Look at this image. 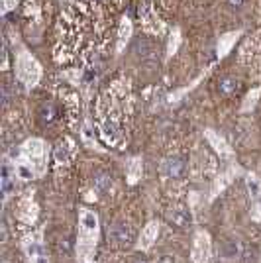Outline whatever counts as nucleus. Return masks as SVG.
I'll return each mask as SVG.
<instances>
[{"instance_id":"obj_1","label":"nucleus","mask_w":261,"mask_h":263,"mask_svg":"<svg viewBox=\"0 0 261 263\" xmlns=\"http://www.w3.org/2000/svg\"><path fill=\"white\" fill-rule=\"evenodd\" d=\"M16 177L20 181H33L47 173L49 165V145L41 137L26 139L12 155Z\"/></svg>"},{"instance_id":"obj_2","label":"nucleus","mask_w":261,"mask_h":263,"mask_svg":"<svg viewBox=\"0 0 261 263\" xmlns=\"http://www.w3.org/2000/svg\"><path fill=\"white\" fill-rule=\"evenodd\" d=\"M98 236H100V220L97 212L89 208L79 210V240H77V262L95 263Z\"/></svg>"},{"instance_id":"obj_3","label":"nucleus","mask_w":261,"mask_h":263,"mask_svg":"<svg viewBox=\"0 0 261 263\" xmlns=\"http://www.w3.org/2000/svg\"><path fill=\"white\" fill-rule=\"evenodd\" d=\"M14 73L16 79L26 87V89H33L39 85L41 77H43V69L41 63L33 57L32 53L26 47H20L16 53V61H14Z\"/></svg>"},{"instance_id":"obj_4","label":"nucleus","mask_w":261,"mask_h":263,"mask_svg":"<svg viewBox=\"0 0 261 263\" xmlns=\"http://www.w3.org/2000/svg\"><path fill=\"white\" fill-rule=\"evenodd\" d=\"M193 263H210L212 260V238L206 230H196L191 248Z\"/></svg>"},{"instance_id":"obj_5","label":"nucleus","mask_w":261,"mask_h":263,"mask_svg":"<svg viewBox=\"0 0 261 263\" xmlns=\"http://www.w3.org/2000/svg\"><path fill=\"white\" fill-rule=\"evenodd\" d=\"M37 216H39L37 202H35L32 193H26L18 202V220L24 222L26 226H32L37 222Z\"/></svg>"},{"instance_id":"obj_6","label":"nucleus","mask_w":261,"mask_h":263,"mask_svg":"<svg viewBox=\"0 0 261 263\" xmlns=\"http://www.w3.org/2000/svg\"><path fill=\"white\" fill-rule=\"evenodd\" d=\"M108 240L116 246H130L135 240V232L130 222H114L108 228Z\"/></svg>"},{"instance_id":"obj_7","label":"nucleus","mask_w":261,"mask_h":263,"mask_svg":"<svg viewBox=\"0 0 261 263\" xmlns=\"http://www.w3.org/2000/svg\"><path fill=\"white\" fill-rule=\"evenodd\" d=\"M242 173V169H240V165L232 163L228 169H224L216 179H214V183H212V191H210V200H214V198L218 197L228 185H232V181L236 179V175H240Z\"/></svg>"},{"instance_id":"obj_8","label":"nucleus","mask_w":261,"mask_h":263,"mask_svg":"<svg viewBox=\"0 0 261 263\" xmlns=\"http://www.w3.org/2000/svg\"><path fill=\"white\" fill-rule=\"evenodd\" d=\"M157 236H159V222H155V220L147 222V224L141 228V234H139L137 244H135V250H139V252L151 250V246L155 244Z\"/></svg>"},{"instance_id":"obj_9","label":"nucleus","mask_w":261,"mask_h":263,"mask_svg":"<svg viewBox=\"0 0 261 263\" xmlns=\"http://www.w3.org/2000/svg\"><path fill=\"white\" fill-rule=\"evenodd\" d=\"M204 137H206L208 145H210L220 157H232V155H234V147H230V143L218 133V132L206 128V130H204Z\"/></svg>"},{"instance_id":"obj_10","label":"nucleus","mask_w":261,"mask_h":263,"mask_svg":"<svg viewBox=\"0 0 261 263\" xmlns=\"http://www.w3.org/2000/svg\"><path fill=\"white\" fill-rule=\"evenodd\" d=\"M131 35H133V24L128 16H124L120 20V26H118V37H116V55H122L124 49L128 47Z\"/></svg>"},{"instance_id":"obj_11","label":"nucleus","mask_w":261,"mask_h":263,"mask_svg":"<svg viewBox=\"0 0 261 263\" xmlns=\"http://www.w3.org/2000/svg\"><path fill=\"white\" fill-rule=\"evenodd\" d=\"M75 153H77L75 141H73L71 137H63V139H59V143H57V147H55V161L61 165L71 163L73 157H75Z\"/></svg>"},{"instance_id":"obj_12","label":"nucleus","mask_w":261,"mask_h":263,"mask_svg":"<svg viewBox=\"0 0 261 263\" xmlns=\"http://www.w3.org/2000/svg\"><path fill=\"white\" fill-rule=\"evenodd\" d=\"M246 254V246L242 240L238 238H230L222 244V258L226 262H236V260H242Z\"/></svg>"},{"instance_id":"obj_13","label":"nucleus","mask_w":261,"mask_h":263,"mask_svg":"<svg viewBox=\"0 0 261 263\" xmlns=\"http://www.w3.org/2000/svg\"><path fill=\"white\" fill-rule=\"evenodd\" d=\"M187 165L179 157H169L161 163V177L165 179H181L185 175Z\"/></svg>"},{"instance_id":"obj_14","label":"nucleus","mask_w":261,"mask_h":263,"mask_svg":"<svg viewBox=\"0 0 261 263\" xmlns=\"http://www.w3.org/2000/svg\"><path fill=\"white\" fill-rule=\"evenodd\" d=\"M167 220H169L173 226H177V228L185 230V228H189V226H191L193 216H191V210H189V208H185V206H175V208H171V210H169Z\"/></svg>"},{"instance_id":"obj_15","label":"nucleus","mask_w":261,"mask_h":263,"mask_svg":"<svg viewBox=\"0 0 261 263\" xmlns=\"http://www.w3.org/2000/svg\"><path fill=\"white\" fill-rule=\"evenodd\" d=\"M139 16H141V26H143V30L147 33H153V35H161L165 32V24L159 20V16L155 14V10H147V12H139Z\"/></svg>"},{"instance_id":"obj_16","label":"nucleus","mask_w":261,"mask_h":263,"mask_svg":"<svg viewBox=\"0 0 261 263\" xmlns=\"http://www.w3.org/2000/svg\"><path fill=\"white\" fill-rule=\"evenodd\" d=\"M242 33H244L242 30H236V32L224 33V35L218 39V43H216V55H218V59H224L230 51L234 49V45L238 43V39L242 37Z\"/></svg>"},{"instance_id":"obj_17","label":"nucleus","mask_w":261,"mask_h":263,"mask_svg":"<svg viewBox=\"0 0 261 263\" xmlns=\"http://www.w3.org/2000/svg\"><path fill=\"white\" fill-rule=\"evenodd\" d=\"M141 175H143V161H141L139 155H133V157L128 159V163H126V179H128V185L139 183Z\"/></svg>"},{"instance_id":"obj_18","label":"nucleus","mask_w":261,"mask_h":263,"mask_svg":"<svg viewBox=\"0 0 261 263\" xmlns=\"http://www.w3.org/2000/svg\"><path fill=\"white\" fill-rule=\"evenodd\" d=\"M260 99H261V89H260V87L252 89V91H250V93L244 97V100H242V108H240V112H242V114H246V112H252V110L258 106Z\"/></svg>"},{"instance_id":"obj_19","label":"nucleus","mask_w":261,"mask_h":263,"mask_svg":"<svg viewBox=\"0 0 261 263\" xmlns=\"http://www.w3.org/2000/svg\"><path fill=\"white\" fill-rule=\"evenodd\" d=\"M181 41H183V37H181V30H179V28H173V32L169 33V39H167V59H171V57L179 51Z\"/></svg>"},{"instance_id":"obj_20","label":"nucleus","mask_w":261,"mask_h":263,"mask_svg":"<svg viewBox=\"0 0 261 263\" xmlns=\"http://www.w3.org/2000/svg\"><path fill=\"white\" fill-rule=\"evenodd\" d=\"M246 189H248L250 197L254 198V200L261 198V181L258 179V177H256V175H250V173H246Z\"/></svg>"},{"instance_id":"obj_21","label":"nucleus","mask_w":261,"mask_h":263,"mask_svg":"<svg viewBox=\"0 0 261 263\" xmlns=\"http://www.w3.org/2000/svg\"><path fill=\"white\" fill-rule=\"evenodd\" d=\"M81 135H83V143H85L89 149H98V151H102V147H100V143L97 141V137H95V132L91 130V124H89V122L83 126Z\"/></svg>"},{"instance_id":"obj_22","label":"nucleus","mask_w":261,"mask_h":263,"mask_svg":"<svg viewBox=\"0 0 261 263\" xmlns=\"http://www.w3.org/2000/svg\"><path fill=\"white\" fill-rule=\"evenodd\" d=\"M110 187H112V177L108 173H98L95 181H93V189L97 193H106Z\"/></svg>"},{"instance_id":"obj_23","label":"nucleus","mask_w":261,"mask_h":263,"mask_svg":"<svg viewBox=\"0 0 261 263\" xmlns=\"http://www.w3.org/2000/svg\"><path fill=\"white\" fill-rule=\"evenodd\" d=\"M238 87H240V83L234 79V77H224L220 83H218V93L220 95H234L236 91H238Z\"/></svg>"},{"instance_id":"obj_24","label":"nucleus","mask_w":261,"mask_h":263,"mask_svg":"<svg viewBox=\"0 0 261 263\" xmlns=\"http://www.w3.org/2000/svg\"><path fill=\"white\" fill-rule=\"evenodd\" d=\"M20 0H0V14L6 16L8 12H12L16 6H18Z\"/></svg>"},{"instance_id":"obj_25","label":"nucleus","mask_w":261,"mask_h":263,"mask_svg":"<svg viewBox=\"0 0 261 263\" xmlns=\"http://www.w3.org/2000/svg\"><path fill=\"white\" fill-rule=\"evenodd\" d=\"M28 262L30 263H49V260H47V254H39V256H33V258H30Z\"/></svg>"},{"instance_id":"obj_26","label":"nucleus","mask_w":261,"mask_h":263,"mask_svg":"<svg viewBox=\"0 0 261 263\" xmlns=\"http://www.w3.org/2000/svg\"><path fill=\"white\" fill-rule=\"evenodd\" d=\"M8 69V49H6V43H4V49H2V71Z\"/></svg>"},{"instance_id":"obj_27","label":"nucleus","mask_w":261,"mask_h":263,"mask_svg":"<svg viewBox=\"0 0 261 263\" xmlns=\"http://www.w3.org/2000/svg\"><path fill=\"white\" fill-rule=\"evenodd\" d=\"M2 100H4V106L10 102V93H8V85L2 87Z\"/></svg>"},{"instance_id":"obj_28","label":"nucleus","mask_w":261,"mask_h":263,"mask_svg":"<svg viewBox=\"0 0 261 263\" xmlns=\"http://www.w3.org/2000/svg\"><path fill=\"white\" fill-rule=\"evenodd\" d=\"M157 263H175V258H173V256H161V258L157 260Z\"/></svg>"},{"instance_id":"obj_29","label":"nucleus","mask_w":261,"mask_h":263,"mask_svg":"<svg viewBox=\"0 0 261 263\" xmlns=\"http://www.w3.org/2000/svg\"><path fill=\"white\" fill-rule=\"evenodd\" d=\"M244 2H246V0H228V4L232 6V8H242Z\"/></svg>"},{"instance_id":"obj_30","label":"nucleus","mask_w":261,"mask_h":263,"mask_svg":"<svg viewBox=\"0 0 261 263\" xmlns=\"http://www.w3.org/2000/svg\"><path fill=\"white\" fill-rule=\"evenodd\" d=\"M131 263H149V262H147L145 258H135V260H133Z\"/></svg>"},{"instance_id":"obj_31","label":"nucleus","mask_w":261,"mask_h":263,"mask_svg":"<svg viewBox=\"0 0 261 263\" xmlns=\"http://www.w3.org/2000/svg\"><path fill=\"white\" fill-rule=\"evenodd\" d=\"M61 2H73V0H61Z\"/></svg>"}]
</instances>
